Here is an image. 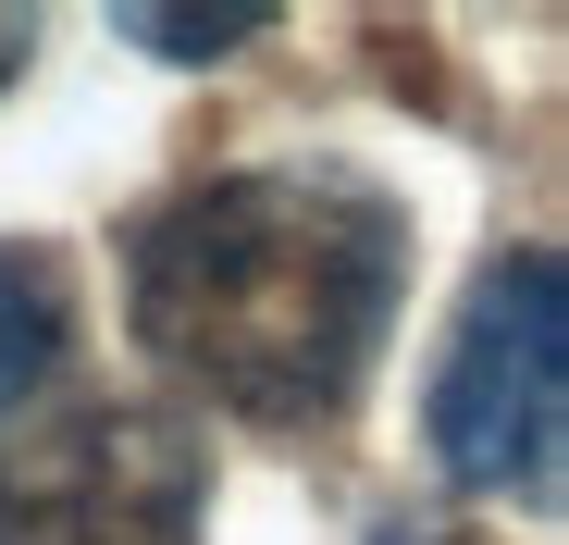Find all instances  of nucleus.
I'll return each instance as SVG.
<instances>
[{
  "label": "nucleus",
  "instance_id": "20e7f679",
  "mask_svg": "<svg viewBox=\"0 0 569 545\" xmlns=\"http://www.w3.org/2000/svg\"><path fill=\"white\" fill-rule=\"evenodd\" d=\"M74 347V298H62V260L50 248H0V434L26 422V397L62 373Z\"/></svg>",
  "mask_w": 569,
  "mask_h": 545
},
{
  "label": "nucleus",
  "instance_id": "f03ea898",
  "mask_svg": "<svg viewBox=\"0 0 569 545\" xmlns=\"http://www.w3.org/2000/svg\"><path fill=\"white\" fill-rule=\"evenodd\" d=\"M557 446H569V260L508 248L470 272L458 335L433 359V472L458 496L557 508Z\"/></svg>",
  "mask_w": 569,
  "mask_h": 545
},
{
  "label": "nucleus",
  "instance_id": "7ed1b4c3",
  "mask_svg": "<svg viewBox=\"0 0 569 545\" xmlns=\"http://www.w3.org/2000/svg\"><path fill=\"white\" fill-rule=\"evenodd\" d=\"M211 446L173 409L74 397L0 434V545H199Z\"/></svg>",
  "mask_w": 569,
  "mask_h": 545
},
{
  "label": "nucleus",
  "instance_id": "423d86ee",
  "mask_svg": "<svg viewBox=\"0 0 569 545\" xmlns=\"http://www.w3.org/2000/svg\"><path fill=\"white\" fill-rule=\"evenodd\" d=\"M26 50H38V26H26V13H0V87L26 75Z\"/></svg>",
  "mask_w": 569,
  "mask_h": 545
},
{
  "label": "nucleus",
  "instance_id": "f257e3e1",
  "mask_svg": "<svg viewBox=\"0 0 569 545\" xmlns=\"http://www.w3.org/2000/svg\"><path fill=\"white\" fill-rule=\"evenodd\" d=\"M409 298V211L347 161H248L124 236V323L173 385L260 434L335 422Z\"/></svg>",
  "mask_w": 569,
  "mask_h": 545
},
{
  "label": "nucleus",
  "instance_id": "39448f33",
  "mask_svg": "<svg viewBox=\"0 0 569 545\" xmlns=\"http://www.w3.org/2000/svg\"><path fill=\"white\" fill-rule=\"evenodd\" d=\"M112 38H137V50H161V62H223V50L272 38V0H223V13H173V0H124V13H112Z\"/></svg>",
  "mask_w": 569,
  "mask_h": 545
}]
</instances>
